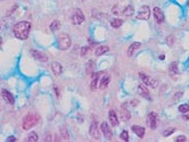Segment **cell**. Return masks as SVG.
<instances>
[{"mask_svg":"<svg viewBox=\"0 0 189 142\" xmlns=\"http://www.w3.org/2000/svg\"><path fill=\"white\" fill-rule=\"evenodd\" d=\"M30 31H31V23L26 21L18 22V23H16L15 25L13 26L14 36H15L18 40H26V39L29 38Z\"/></svg>","mask_w":189,"mask_h":142,"instance_id":"6da1fadb","label":"cell"},{"mask_svg":"<svg viewBox=\"0 0 189 142\" xmlns=\"http://www.w3.org/2000/svg\"><path fill=\"white\" fill-rule=\"evenodd\" d=\"M39 121H40L39 115H36V114H27L24 118H23V124H22L23 130H26V131L31 130L32 127H34L39 123Z\"/></svg>","mask_w":189,"mask_h":142,"instance_id":"7a4b0ae2","label":"cell"},{"mask_svg":"<svg viewBox=\"0 0 189 142\" xmlns=\"http://www.w3.org/2000/svg\"><path fill=\"white\" fill-rule=\"evenodd\" d=\"M72 45V41H71V38H69V34H65V33H62L59 34L57 38V46L59 50H67Z\"/></svg>","mask_w":189,"mask_h":142,"instance_id":"3957f363","label":"cell"},{"mask_svg":"<svg viewBox=\"0 0 189 142\" xmlns=\"http://www.w3.org/2000/svg\"><path fill=\"white\" fill-rule=\"evenodd\" d=\"M139 77H140V80L142 81V83H144L145 85L154 88V89L157 88V85H158V82H157L155 79L150 77L149 75H146L145 73H139Z\"/></svg>","mask_w":189,"mask_h":142,"instance_id":"277c9868","label":"cell"},{"mask_svg":"<svg viewBox=\"0 0 189 142\" xmlns=\"http://www.w3.org/2000/svg\"><path fill=\"white\" fill-rule=\"evenodd\" d=\"M71 18H72V23L74 24V25H80V24H82L84 22L83 13H82L81 9H79V8H76V9L73 10Z\"/></svg>","mask_w":189,"mask_h":142,"instance_id":"5b68a950","label":"cell"},{"mask_svg":"<svg viewBox=\"0 0 189 142\" xmlns=\"http://www.w3.org/2000/svg\"><path fill=\"white\" fill-rule=\"evenodd\" d=\"M158 124V116L155 112H152L148 114L147 116V125L152 128V130H155Z\"/></svg>","mask_w":189,"mask_h":142,"instance_id":"8992f818","label":"cell"},{"mask_svg":"<svg viewBox=\"0 0 189 142\" xmlns=\"http://www.w3.org/2000/svg\"><path fill=\"white\" fill-rule=\"evenodd\" d=\"M150 17V8L149 6H142L140 7L138 12V15H137V19H142V21H148Z\"/></svg>","mask_w":189,"mask_h":142,"instance_id":"52a82bcc","label":"cell"},{"mask_svg":"<svg viewBox=\"0 0 189 142\" xmlns=\"http://www.w3.org/2000/svg\"><path fill=\"white\" fill-rule=\"evenodd\" d=\"M89 133H90L91 138H93L95 140H99L100 138V132H99V126L98 123L96 121H93L91 123L90 127H89Z\"/></svg>","mask_w":189,"mask_h":142,"instance_id":"ba28073f","label":"cell"},{"mask_svg":"<svg viewBox=\"0 0 189 142\" xmlns=\"http://www.w3.org/2000/svg\"><path fill=\"white\" fill-rule=\"evenodd\" d=\"M30 53H31V56H32L36 60H39V62H42V63H45V62L48 60L47 55L43 53V52H41V51H39V50L32 49V50H30Z\"/></svg>","mask_w":189,"mask_h":142,"instance_id":"9c48e42d","label":"cell"},{"mask_svg":"<svg viewBox=\"0 0 189 142\" xmlns=\"http://www.w3.org/2000/svg\"><path fill=\"white\" fill-rule=\"evenodd\" d=\"M169 73H170V76L173 81H175L178 79V75H179V68H178V63L173 62L170 64L169 66Z\"/></svg>","mask_w":189,"mask_h":142,"instance_id":"30bf717a","label":"cell"},{"mask_svg":"<svg viewBox=\"0 0 189 142\" xmlns=\"http://www.w3.org/2000/svg\"><path fill=\"white\" fill-rule=\"evenodd\" d=\"M100 131H102V133L104 134V136H106L108 140H111L113 138V133H112V130L109 125L106 123V122H103L102 125H100Z\"/></svg>","mask_w":189,"mask_h":142,"instance_id":"8fae6325","label":"cell"},{"mask_svg":"<svg viewBox=\"0 0 189 142\" xmlns=\"http://www.w3.org/2000/svg\"><path fill=\"white\" fill-rule=\"evenodd\" d=\"M1 96H3V98L5 99V101H6L7 104L9 105L15 104V98L13 97V93H10L8 90H3L1 91Z\"/></svg>","mask_w":189,"mask_h":142,"instance_id":"7c38bea8","label":"cell"},{"mask_svg":"<svg viewBox=\"0 0 189 142\" xmlns=\"http://www.w3.org/2000/svg\"><path fill=\"white\" fill-rule=\"evenodd\" d=\"M154 13V17H155V19H156L157 23H163V22L165 21V16L164 14H163V12L161 10V9L158 8V7H155L153 10Z\"/></svg>","mask_w":189,"mask_h":142,"instance_id":"4fadbf2b","label":"cell"},{"mask_svg":"<svg viewBox=\"0 0 189 142\" xmlns=\"http://www.w3.org/2000/svg\"><path fill=\"white\" fill-rule=\"evenodd\" d=\"M132 132L136 134V135L138 136V138H140V139H142L145 136V127L140 126V125H133V126L131 127Z\"/></svg>","mask_w":189,"mask_h":142,"instance_id":"5bb4252c","label":"cell"},{"mask_svg":"<svg viewBox=\"0 0 189 142\" xmlns=\"http://www.w3.org/2000/svg\"><path fill=\"white\" fill-rule=\"evenodd\" d=\"M140 48H141L140 42H133V43H131L130 47H129V49H128V56L132 57L136 53V51H138Z\"/></svg>","mask_w":189,"mask_h":142,"instance_id":"9a60e30c","label":"cell"},{"mask_svg":"<svg viewBox=\"0 0 189 142\" xmlns=\"http://www.w3.org/2000/svg\"><path fill=\"white\" fill-rule=\"evenodd\" d=\"M108 119H109V122H111V125L113 127L117 126L119 125V119H117V115L116 112H115V110H109V114H108Z\"/></svg>","mask_w":189,"mask_h":142,"instance_id":"2e32d148","label":"cell"},{"mask_svg":"<svg viewBox=\"0 0 189 142\" xmlns=\"http://www.w3.org/2000/svg\"><path fill=\"white\" fill-rule=\"evenodd\" d=\"M51 69H53V72H54V74L56 75V76H59V75L63 73V67L60 65V63L58 62H54L51 64Z\"/></svg>","mask_w":189,"mask_h":142,"instance_id":"e0dca14e","label":"cell"},{"mask_svg":"<svg viewBox=\"0 0 189 142\" xmlns=\"http://www.w3.org/2000/svg\"><path fill=\"white\" fill-rule=\"evenodd\" d=\"M138 91H139V95H140L142 98L147 99V100H152V97H150L149 92H148V90L146 89V86L145 85L140 84V85L138 86Z\"/></svg>","mask_w":189,"mask_h":142,"instance_id":"ac0fdd59","label":"cell"},{"mask_svg":"<svg viewBox=\"0 0 189 142\" xmlns=\"http://www.w3.org/2000/svg\"><path fill=\"white\" fill-rule=\"evenodd\" d=\"M109 81H111V77H109V75H108V74L104 75V76L102 77L100 82H99V89L105 90L106 88L108 86V84H109Z\"/></svg>","mask_w":189,"mask_h":142,"instance_id":"d6986e66","label":"cell"},{"mask_svg":"<svg viewBox=\"0 0 189 142\" xmlns=\"http://www.w3.org/2000/svg\"><path fill=\"white\" fill-rule=\"evenodd\" d=\"M121 118L122 121L128 122L130 118H131V114L128 109H126V105H123L122 106V109H121Z\"/></svg>","mask_w":189,"mask_h":142,"instance_id":"ffe728a7","label":"cell"},{"mask_svg":"<svg viewBox=\"0 0 189 142\" xmlns=\"http://www.w3.org/2000/svg\"><path fill=\"white\" fill-rule=\"evenodd\" d=\"M103 73H93L92 74V81H91V85H90V89L92 90H96V88L98 86V82H99V76L102 75Z\"/></svg>","mask_w":189,"mask_h":142,"instance_id":"44dd1931","label":"cell"},{"mask_svg":"<svg viewBox=\"0 0 189 142\" xmlns=\"http://www.w3.org/2000/svg\"><path fill=\"white\" fill-rule=\"evenodd\" d=\"M133 13H135V7L132 6V5H128V6L123 9L122 14H123L124 16H126V17H131V16L133 15Z\"/></svg>","mask_w":189,"mask_h":142,"instance_id":"7402d4cb","label":"cell"},{"mask_svg":"<svg viewBox=\"0 0 189 142\" xmlns=\"http://www.w3.org/2000/svg\"><path fill=\"white\" fill-rule=\"evenodd\" d=\"M108 50H109V47H107V46H99L98 48H96L95 53H96V56H102V55L107 52Z\"/></svg>","mask_w":189,"mask_h":142,"instance_id":"603a6c76","label":"cell"},{"mask_svg":"<svg viewBox=\"0 0 189 142\" xmlns=\"http://www.w3.org/2000/svg\"><path fill=\"white\" fill-rule=\"evenodd\" d=\"M38 140H39V136H38V134H36V132H31V133L26 136L25 141H26V142H36Z\"/></svg>","mask_w":189,"mask_h":142,"instance_id":"cb8c5ba5","label":"cell"},{"mask_svg":"<svg viewBox=\"0 0 189 142\" xmlns=\"http://www.w3.org/2000/svg\"><path fill=\"white\" fill-rule=\"evenodd\" d=\"M122 24H123V21L121 18H115L111 22V26L114 27V29H119L120 26H122Z\"/></svg>","mask_w":189,"mask_h":142,"instance_id":"d4e9b609","label":"cell"},{"mask_svg":"<svg viewBox=\"0 0 189 142\" xmlns=\"http://www.w3.org/2000/svg\"><path fill=\"white\" fill-rule=\"evenodd\" d=\"M60 135H62V138H63L64 140H69V133L65 126L60 127Z\"/></svg>","mask_w":189,"mask_h":142,"instance_id":"484cf974","label":"cell"},{"mask_svg":"<svg viewBox=\"0 0 189 142\" xmlns=\"http://www.w3.org/2000/svg\"><path fill=\"white\" fill-rule=\"evenodd\" d=\"M59 27H60V23L57 19L53 21V23L50 24V30L53 31V32H56L57 30H59Z\"/></svg>","mask_w":189,"mask_h":142,"instance_id":"4316f807","label":"cell"},{"mask_svg":"<svg viewBox=\"0 0 189 142\" xmlns=\"http://www.w3.org/2000/svg\"><path fill=\"white\" fill-rule=\"evenodd\" d=\"M179 112H182V114H185V112H189V105H187V104H182V105H180L179 106Z\"/></svg>","mask_w":189,"mask_h":142,"instance_id":"83f0119b","label":"cell"},{"mask_svg":"<svg viewBox=\"0 0 189 142\" xmlns=\"http://www.w3.org/2000/svg\"><path fill=\"white\" fill-rule=\"evenodd\" d=\"M120 138H121V140H122V141L128 142V141H129V132H128V131H123V132L121 133Z\"/></svg>","mask_w":189,"mask_h":142,"instance_id":"f1b7e54d","label":"cell"},{"mask_svg":"<svg viewBox=\"0 0 189 142\" xmlns=\"http://www.w3.org/2000/svg\"><path fill=\"white\" fill-rule=\"evenodd\" d=\"M89 52H90V47H82L81 48V56L82 57H86Z\"/></svg>","mask_w":189,"mask_h":142,"instance_id":"f546056e","label":"cell"},{"mask_svg":"<svg viewBox=\"0 0 189 142\" xmlns=\"http://www.w3.org/2000/svg\"><path fill=\"white\" fill-rule=\"evenodd\" d=\"M174 131H175V128L174 127H170V128H166V130L163 132V136H169L171 135L172 133H173Z\"/></svg>","mask_w":189,"mask_h":142,"instance_id":"4dcf8cb0","label":"cell"},{"mask_svg":"<svg viewBox=\"0 0 189 142\" xmlns=\"http://www.w3.org/2000/svg\"><path fill=\"white\" fill-rule=\"evenodd\" d=\"M173 42H174L173 36H169L168 38H166V43H168L169 47H172V46H173Z\"/></svg>","mask_w":189,"mask_h":142,"instance_id":"1f68e13d","label":"cell"},{"mask_svg":"<svg viewBox=\"0 0 189 142\" xmlns=\"http://www.w3.org/2000/svg\"><path fill=\"white\" fill-rule=\"evenodd\" d=\"M187 141V138L185 135H179L177 136V139H175V142H186Z\"/></svg>","mask_w":189,"mask_h":142,"instance_id":"d6a6232c","label":"cell"},{"mask_svg":"<svg viewBox=\"0 0 189 142\" xmlns=\"http://www.w3.org/2000/svg\"><path fill=\"white\" fill-rule=\"evenodd\" d=\"M183 119L189 121V112H185V114H183Z\"/></svg>","mask_w":189,"mask_h":142,"instance_id":"836d02e7","label":"cell"},{"mask_svg":"<svg viewBox=\"0 0 189 142\" xmlns=\"http://www.w3.org/2000/svg\"><path fill=\"white\" fill-rule=\"evenodd\" d=\"M14 142V141H16V138L15 136H9L8 139H7V142Z\"/></svg>","mask_w":189,"mask_h":142,"instance_id":"e575fe53","label":"cell"},{"mask_svg":"<svg viewBox=\"0 0 189 142\" xmlns=\"http://www.w3.org/2000/svg\"><path fill=\"white\" fill-rule=\"evenodd\" d=\"M1 42H3V40H1V38H0V45H1Z\"/></svg>","mask_w":189,"mask_h":142,"instance_id":"d590c367","label":"cell"},{"mask_svg":"<svg viewBox=\"0 0 189 142\" xmlns=\"http://www.w3.org/2000/svg\"><path fill=\"white\" fill-rule=\"evenodd\" d=\"M187 5H188V6H189V0H188V3H187Z\"/></svg>","mask_w":189,"mask_h":142,"instance_id":"8d00e7d4","label":"cell"},{"mask_svg":"<svg viewBox=\"0 0 189 142\" xmlns=\"http://www.w3.org/2000/svg\"><path fill=\"white\" fill-rule=\"evenodd\" d=\"M80 1H86V0H80Z\"/></svg>","mask_w":189,"mask_h":142,"instance_id":"74e56055","label":"cell"}]
</instances>
